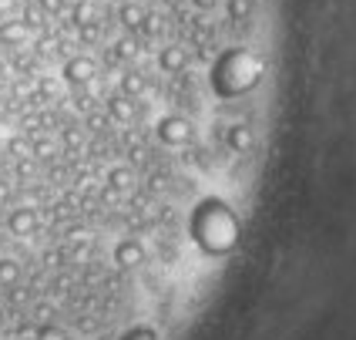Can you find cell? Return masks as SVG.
Returning a JSON list of instances; mask_svg holds the SVG:
<instances>
[{
    "label": "cell",
    "mask_w": 356,
    "mask_h": 340,
    "mask_svg": "<svg viewBox=\"0 0 356 340\" xmlns=\"http://www.w3.org/2000/svg\"><path fill=\"white\" fill-rule=\"evenodd\" d=\"M64 141H67V145H78V132H64Z\"/></svg>",
    "instance_id": "26"
},
{
    "label": "cell",
    "mask_w": 356,
    "mask_h": 340,
    "mask_svg": "<svg viewBox=\"0 0 356 340\" xmlns=\"http://www.w3.org/2000/svg\"><path fill=\"white\" fill-rule=\"evenodd\" d=\"M88 20H95V10H91V3H84V0H81V3L71 7V24L81 27V24H88Z\"/></svg>",
    "instance_id": "15"
},
{
    "label": "cell",
    "mask_w": 356,
    "mask_h": 340,
    "mask_svg": "<svg viewBox=\"0 0 356 340\" xmlns=\"http://www.w3.org/2000/svg\"><path fill=\"white\" fill-rule=\"evenodd\" d=\"M225 7H229V20H236V24L249 20V14H252V0H229Z\"/></svg>",
    "instance_id": "14"
},
{
    "label": "cell",
    "mask_w": 356,
    "mask_h": 340,
    "mask_svg": "<svg viewBox=\"0 0 356 340\" xmlns=\"http://www.w3.org/2000/svg\"><path fill=\"white\" fill-rule=\"evenodd\" d=\"M27 34H31V27L24 24V17H0V44L3 47H20Z\"/></svg>",
    "instance_id": "6"
},
{
    "label": "cell",
    "mask_w": 356,
    "mask_h": 340,
    "mask_svg": "<svg viewBox=\"0 0 356 340\" xmlns=\"http://www.w3.org/2000/svg\"><path fill=\"white\" fill-rule=\"evenodd\" d=\"M67 7V0H40V10L44 14H60Z\"/></svg>",
    "instance_id": "22"
},
{
    "label": "cell",
    "mask_w": 356,
    "mask_h": 340,
    "mask_svg": "<svg viewBox=\"0 0 356 340\" xmlns=\"http://www.w3.org/2000/svg\"><path fill=\"white\" fill-rule=\"evenodd\" d=\"M0 108H3V95H0Z\"/></svg>",
    "instance_id": "28"
},
{
    "label": "cell",
    "mask_w": 356,
    "mask_h": 340,
    "mask_svg": "<svg viewBox=\"0 0 356 340\" xmlns=\"http://www.w3.org/2000/svg\"><path fill=\"white\" fill-rule=\"evenodd\" d=\"M108 125V115H88V128H95V132H101Z\"/></svg>",
    "instance_id": "24"
},
{
    "label": "cell",
    "mask_w": 356,
    "mask_h": 340,
    "mask_svg": "<svg viewBox=\"0 0 356 340\" xmlns=\"http://www.w3.org/2000/svg\"><path fill=\"white\" fill-rule=\"evenodd\" d=\"M7 229L14 233V236H34L38 233V212L31 209V206H20V209H14L10 216H7Z\"/></svg>",
    "instance_id": "4"
},
{
    "label": "cell",
    "mask_w": 356,
    "mask_h": 340,
    "mask_svg": "<svg viewBox=\"0 0 356 340\" xmlns=\"http://www.w3.org/2000/svg\"><path fill=\"white\" fill-rule=\"evenodd\" d=\"M141 31H145V34H159V31H161V20L148 14V17H145V24H141Z\"/></svg>",
    "instance_id": "23"
},
{
    "label": "cell",
    "mask_w": 356,
    "mask_h": 340,
    "mask_svg": "<svg viewBox=\"0 0 356 340\" xmlns=\"http://www.w3.org/2000/svg\"><path fill=\"white\" fill-rule=\"evenodd\" d=\"M31 155H38V159H51V155H54V141H47V139L31 141Z\"/></svg>",
    "instance_id": "20"
},
{
    "label": "cell",
    "mask_w": 356,
    "mask_h": 340,
    "mask_svg": "<svg viewBox=\"0 0 356 340\" xmlns=\"http://www.w3.org/2000/svg\"><path fill=\"white\" fill-rule=\"evenodd\" d=\"M159 141L168 148H181L192 141V121L181 118V115H165L159 118Z\"/></svg>",
    "instance_id": "2"
},
{
    "label": "cell",
    "mask_w": 356,
    "mask_h": 340,
    "mask_svg": "<svg viewBox=\"0 0 356 340\" xmlns=\"http://www.w3.org/2000/svg\"><path fill=\"white\" fill-rule=\"evenodd\" d=\"M159 68L165 75H181L185 68H188V51L181 47V44H168V47H161L159 51Z\"/></svg>",
    "instance_id": "5"
},
{
    "label": "cell",
    "mask_w": 356,
    "mask_h": 340,
    "mask_svg": "<svg viewBox=\"0 0 356 340\" xmlns=\"http://www.w3.org/2000/svg\"><path fill=\"white\" fill-rule=\"evenodd\" d=\"M78 34H81V40H84V44H95V40L101 38V24H98V17L88 20V24H81Z\"/></svg>",
    "instance_id": "16"
},
{
    "label": "cell",
    "mask_w": 356,
    "mask_h": 340,
    "mask_svg": "<svg viewBox=\"0 0 356 340\" xmlns=\"http://www.w3.org/2000/svg\"><path fill=\"white\" fill-rule=\"evenodd\" d=\"M141 91H145V75H141V71H124V75H121V95L138 98Z\"/></svg>",
    "instance_id": "12"
},
{
    "label": "cell",
    "mask_w": 356,
    "mask_h": 340,
    "mask_svg": "<svg viewBox=\"0 0 356 340\" xmlns=\"http://www.w3.org/2000/svg\"><path fill=\"white\" fill-rule=\"evenodd\" d=\"M7 152H10V155H14V159H27V155H31V141L27 139H10L7 141Z\"/></svg>",
    "instance_id": "18"
},
{
    "label": "cell",
    "mask_w": 356,
    "mask_h": 340,
    "mask_svg": "<svg viewBox=\"0 0 356 340\" xmlns=\"http://www.w3.org/2000/svg\"><path fill=\"white\" fill-rule=\"evenodd\" d=\"M121 340H159V337H155V330H148V327H135V330H128Z\"/></svg>",
    "instance_id": "21"
},
{
    "label": "cell",
    "mask_w": 356,
    "mask_h": 340,
    "mask_svg": "<svg viewBox=\"0 0 356 340\" xmlns=\"http://www.w3.org/2000/svg\"><path fill=\"white\" fill-rule=\"evenodd\" d=\"M225 141H229V148H232V152H238V155H242V152H249V148H252L256 135H252V128H249L245 121H238V125H232V128H229Z\"/></svg>",
    "instance_id": "9"
},
{
    "label": "cell",
    "mask_w": 356,
    "mask_h": 340,
    "mask_svg": "<svg viewBox=\"0 0 356 340\" xmlns=\"http://www.w3.org/2000/svg\"><path fill=\"white\" fill-rule=\"evenodd\" d=\"M108 118L128 125V121L135 118V98H128V95H121V91L111 95V98H108Z\"/></svg>",
    "instance_id": "8"
},
{
    "label": "cell",
    "mask_w": 356,
    "mask_h": 340,
    "mask_svg": "<svg viewBox=\"0 0 356 340\" xmlns=\"http://www.w3.org/2000/svg\"><path fill=\"white\" fill-rule=\"evenodd\" d=\"M192 3H195L202 14H209V10H216V7H218V0H192Z\"/></svg>",
    "instance_id": "25"
},
{
    "label": "cell",
    "mask_w": 356,
    "mask_h": 340,
    "mask_svg": "<svg viewBox=\"0 0 356 340\" xmlns=\"http://www.w3.org/2000/svg\"><path fill=\"white\" fill-rule=\"evenodd\" d=\"M145 17H148V10L141 7V3H121L118 10V20L128 27V31H141V24H145Z\"/></svg>",
    "instance_id": "10"
},
{
    "label": "cell",
    "mask_w": 356,
    "mask_h": 340,
    "mask_svg": "<svg viewBox=\"0 0 356 340\" xmlns=\"http://www.w3.org/2000/svg\"><path fill=\"white\" fill-rule=\"evenodd\" d=\"M192 233H195L202 249H209V253H229L236 246L238 226H236V216L222 202H202L195 212V222H192Z\"/></svg>",
    "instance_id": "1"
},
{
    "label": "cell",
    "mask_w": 356,
    "mask_h": 340,
    "mask_svg": "<svg viewBox=\"0 0 356 340\" xmlns=\"http://www.w3.org/2000/svg\"><path fill=\"white\" fill-rule=\"evenodd\" d=\"M115 263L124 266V270L141 266V263H145V246H141L138 240H121L118 246H115Z\"/></svg>",
    "instance_id": "7"
},
{
    "label": "cell",
    "mask_w": 356,
    "mask_h": 340,
    "mask_svg": "<svg viewBox=\"0 0 356 340\" xmlns=\"http://www.w3.org/2000/svg\"><path fill=\"white\" fill-rule=\"evenodd\" d=\"M98 75V64L88 58V54H78V58H67L64 61V68H60V78L67 81L71 88H84L88 81Z\"/></svg>",
    "instance_id": "3"
},
{
    "label": "cell",
    "mask_w": 356,
    "mask_h": 340,
    "mask_svg": "<svg viewBox=\"0 0 356 340\" xmlns=\"http://www.w3.org/2000/svg\"><path fill=\"white\" fill-rule=\"evenodd\" d=\"M34 340H71V337H67V334H64L60 327H51V323H44L38 334H34Z\"/></svg>",
    "instance_id": "19"
},
{
    "label": "cell",
    "mask_w": 356,
    "mask_h": 340,
    "mask_svg": "<svg viewBox=\"0 0 356 340\" xmlns=\"http://www.w3.org/2000/svg\"><path fill=\"white\" fill-rule=\"evenodd\" d=\"M108 185H111L115 192H128V189L135 185V172H131L128 165H115V169L108 172Z\"/></svg>",
    "instance_id": "11"
},
{
    "label": "cell",
    "mask_w": 356,
    "mask_h": 340,
    "mask_svg": "<svg viewBox=\"0 0 356 340\" xmlns=\"http://www.w3.org/2000/svg\"><path fill=\"white\" fill-rule=\"evenodd\" d=\"M138 54V44L131 38H121L118 44H115V58H121V61H128V58H135Z\"/></svg>",
    "instance_id": "17"
},
{
    "label": "cell",
    "mask_w": 356,
    "mask_h": 340,
    "mask_svg": "<svg viewBox=\"0 0 356 340\" xmlns=\"http://www.w3.org/2000/svg\"><path fill=\"white\" fill-rule=\"evenodd\" d=\"M20 280V263L17 260H0V286H14Z\"/></svg>",
    "instance_id": "13"
},
{
    "label": "cell",
    "mask_w": 356,
    "mask_h": 340,
    "mask_svg": "<svg viewBox=\"0 0 356 340\" xmlns=\"http://www.w3.org/2000/svg\"><path fill=\"white\" fill-rule=\"evenodd\" d=\"M0 327H3V310H0Z\"/></svg>",
    "instance_id": "27"
}]
</instances>
